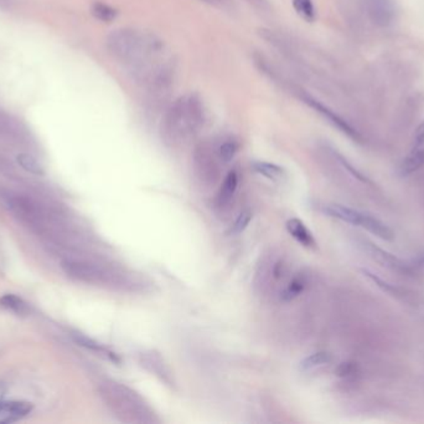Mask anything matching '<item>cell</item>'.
<instances>
[{
  "mask_svg": "<svg viewBox=\"0 0 424 424\" xmlns=\"http://www.w3.org/2000/svg\"><path fill=\"white\" fill-rule=\"evenodd\" d=\"M360 247L362 248L364 252L369 254L371 259H374L382 267H388L391 270L398 272V274H403V275L412 274V269L403 260H401L400 258L392 255L391 253L381 249V248L375 245L374 243L369 242V240H362L360 243Z\"/></svg>",
  "mask_w": 424,
  "mask_h": 424,
  "instance_id": "obj_11",
  "label": "cell"
},
{
  "mask_svg": "<svg viewBox=\"0 0 424 424\" xmlns=\"http://www.w3.org/2000/svg\"><path fill=\"white\" fill-rule=\"evenodd\" d=\"M254 171L263 176L264 178H267L269 181H273V182H278L286 178V171L283 169L281 166L276 164V163L264 162V161H256L252 164Z\"/></svg>",
  "mask_w": 424,
  "mask_h": 424,
  "instance_id": "obj_20",
  "label": "cell"
},
{
  "mask_svg": "<svg viewBox=\"0 0 424 424\" xmlns=\"http://www.w3.org/2000/svg\"><path fill=\"white\" fill-rule=\"evenodd\" d=\"M16 159H18L20 167L24 168L26 172L33 173V174H43L44 173L41 164L31 154L20 153V154H18Z\"/></svg>",
  "mask_w": 424,
  "mask_h": 424,
  "instance_id": "obj_26",
  "label": "cell"
},
{
  "mask_svg": "<svg viewBox=\"0 0 424 424\" xmlns=\"http://www.w3.org/2000/svg\"><path fill=\"white\" fill-rule=\"evenodd\" d=\"M322 211L327 214V217L334 218V219L352 224L355 227L362 228L382 240L390 242L395 238L393 230L385 222H382L381 219L372 216L370 213L345 207V206L337 204V203L324 204Z\"/></svg>",
  "mask_w": 424,
  "mask_h": 424,
  "instance_id": "obj_8",
  "label": "cell"
},
{
  "mask_svg": "<svg viewBox=\"0 0 424 424\" xmlns=\"http://www.w3.org/2000/svg\"><path fill=\"white\" fill-rule=\"evenodd\" d=\"M249 4L252 5L254 9L259 10L262 13H267L271 10V5H269L268 0H246Z\"/></svg>",
  "mask_w": 424,
  "mask_h": 424,
  "instance_id": "obj_28",
  "label": "cell"
},
{
  "mask_svg": "<svg viewBox=\"0 0 424 424\" xmlns=\"http://www.w3.org/2000/svg\"><path fill=\"white\" fill-rule=\"evenodd\" d=\"M61 269L66 277L73 282H82L87 285L111 286L128 290H134L141 282L134 279L131 272H118L109 267L101 265L98 263L86 260V259H76L67 258L61 262Z\"/></svg>",
  "mask_w": 424,
  "mask_h": 424,
  "instance_id": "obj_4",
  "label": "cell"
},
{
  "mask_svg": "<svg viewBox=\"0 0 424 424\" xmlns=\"http://www.w3.org/2000/svg\"><path fill=\"white\" fill-rule=\"evenodd\" d=\"M364 9L375 24L387 26L395 18L393 0H361Z\"/></svg>",
  "mask_w": 424,
  "mask_h": 424,
  "instance_id": "obj_12",
  "label": "cell"
},
{
  "mask_svg": "<svg viewBox=\"0 0 424 424\" xmlns=\"http://www.w3.org/2000/svg\"><path fill=\"white\" fill-rule=\"evenodd\" d=\"M107 49L146 91L161 94L173 84L175 61L164 40L154 33L136 28L114 30L107 38Z\"/></svg>",
  "mask_w": 424,
  "mask_h": 424,
  "instance_id": "obj_1",
  "label": "cell"
},
{
  "mask_svg": "<svg viewBox=\"0 0 424 424\" xmlns=\"http://www.w3.org/2000/svg\"><path fill=\"white\" fill-rule=\"evenodd\" d=\"M200 1L211 5V6H214V8H221V9L229 5V0H200Z\"/></svg>",
  "mask_w": 424,
  "mask_h": 424,
  "instance_id": "obj_30",
  "label": "cell"
},
{
  "mask_svg": "<svg viewBox=\"0 0 424 424\" xmlns=\"http://www.w3.org/2000/svg\"><path fill=\"white\" fill-rule=\"evenodd\" d=\"M224 164L219 153V143L209 141L196 146L192 153V173L202 191H210L219 182Z\"/></svg>",
  "mask_w": 424,
  "mask_h": 424,
  "instance_id": "obj_6",
  "label": "cell"
},
{
  "mask_svg": "<svg viewBox=\"0 0 424 424\" xmlns=\"http://www.w3.org/2000/svg\"><path fill=\"white\" fill-rule=\"evenodd\" d=\"M423 166L424 146H422V147H415L413 146L412 151L401 162L400 174L403 177H407V176H411L417 171H420Z\"/></svg>",
  "mask_w": 424,
  "mask_h": 424,
  "instance_id": "obj_19",
  "label": "cell"
},
{
  "mask_svg": "<svg viewBox=\"0 0 424 424\" xmlns=\"http://www.w3.org/2000/svg\"><path fill=\"white\" fill-rule=\"evenodd\" d=\"M98 395L113 417L122 423H161V418L146 398L129 386L117 381L104 380L98 386Z\"/></svg>",
  "mask_w": 424,
  "mask_h": 424,
  "instance_id": "obj_3",
  "label": "cell"
},
{
  "mask_svg": "<svg viewBox=\"0 0 424 424\" xmlns=\"http://www.w3.org/2000/svg\"><path fill=\"white\" fill-rule=\"evenodd\" d=\"M33 405L24 401H0V424L14 423L29 415Z\"/></svg>",
  "mask_w": 424,
  "mask_h": 424,
  "instance_id": "obj_14",
  "label": "cell"
},
{
  "mask_svg": "<svg viewBox=\"0 0 424 424\" xmlns=\"http://www.w3.org/2000/svg\"><path fill=\"white\" fill-rule=\"evenodd\" d=\"M92 14L101 21L104 23H111L113 20L117 18V10L112 8L111 5L106 4V3H101L97 1L92 5Z\"/></svg>",
  "mask_w": 424,
  "mask_h": 424,
  "instance_id": "obj_25",
  "label": "cell"
},
{
  "mask_svg": "<svg viewBox=\"0 0 424 424\" xmlns=\"http://www.w3.org/2000/svg\"><path fill=\"white\" fill-rule=\"evenodd\" d=\"M413 146L415 147H422L424 146V121L417 127L413 137Z\"/></svg>",
  "mask_w": 424,
  "mask_h": 424,
  "instance_id": "obj_29",
  "label": "cell"
},
{
  "mask_svg": "<svg viewBox=\"0 0 424 424\" xmlns=\"http://www.w3.org/2000/svg\"><path fill=\"white\" fill-rule=\"evenodd\" d=\"M417 262L420 263V264H422V265H424V252L420 254V257H418Z\"/></svg>",
  "mask_w": 424,
  "mask_h": 424,
  "instance_id": "obj_32",
  "label": "cell"
},
{
  "mask_svg": "<svg viewBox=\"0 0 424 424\" xmlns=\"http://www.w3.org/2000/svg\"><path fill=\"white\" fill-rule=\"evenodd\" d=\"M252 218H254V214L249 211V208L244 209L242 212L239 213V217L236 218V221L232 224L231 234L239 235L241 233H244L249 228V223L252 222Z\"/></svg>",
  "mask_w": 424,
  "mask_h": 424,
  "instance_id": "obj_27",
  "label": "cell"
},
{
  "mask_svg": "<svg viewBox=\"0 0 424 424\" xmlns=\"http://www.w3.org/2000/svg\"><path fill=\"white\" fill-rule=\"evenodd\" d=\"M206 121L205 106L196 94L176 99L161 119L163 142L171 148L181 147L195 139Z\"/></svg>",
  "mask_w": 424,
  "mask_h": 424,
  "instance_id": "obj_2",
  "label": "cell"
},
{
  "mask_svg": "<svg viewBox=\"0 0 424 424\" xmlns=\"http://www.w3.org/2000/svg\"><path fill=\"white\" fill-rule=\"evenodd\" d=\"M332 362V356L325 351H319L315 354L305 357L300 364V369L303 372H312V371L319 370L324 366L329 365Z\"/></svg>",
  "mask_w": 424,
  "mask_h": 424,
  "instance_id": "obj_21",
  "label": "cell"
},
{
  "mask_svg": "<svg viewBox=\"0 0 424 424\" xmlns=\"http://www.w3.org/2000/svg\"><path fill=\"white\" fill-rule=\"evenodd\" d=\"M279 83H281V84H282V83L283 84H287L288 89L290 90V92H292L295 97L300 100L303 104L307 105L309 109H312L314 112H317L319 116H322V119L327 121L329 124H332L335 129H339L340 132H342L345 136H347L349 139H354L356 142H361V141H362L361 134L352 127V124L342 119V116L337 115L335 111H332L330 107H327V105L322 104L320 100L314 97L312 94H309L308 91L302 89L300 86L292 85L290 81H286V80L282 79Z\"/></svg>",
  "mask_w": 424,
  "mask_h": 424,
  "instance_id": "obj_9",
  "label": "cell"
},
{
  "mask_svg": "<svg viewBox=\"0 0 424 424\" xmlns=\"http://www.w3.org/2000/svg\"><path fill=\"white\" fill-rule=\"evenodd\" d=\"M4 204L11 216L25 227L36 233L49 229V214L35 198L23 193L9 192L4 194Z\"/></svg>",
  "mask_w": 424,
  "mask_h": 424,
  "instance_id": "obj_7",
  "label": "cell"
},
{
  "mask_svg": "<svg viewBox=\"0 0 424 424\" xmlns=\"http://www.w3.org/2000/svg\"><path fill=\"white\" fill-rule=\"evenodd\" d=\"M239 173L236 171H229L226 176H224L221 186H219V192L216 194L214 198V206L216 208L224 212L227 211L231 204L234 203V197L237 194V189H239Z\"/></svg>",
  "mask_w": 424,
  "mask_h": 424,
  "instance_id": "obj_13",
  "label": "cell"
},
{
  "mask_svg": "<svg viewBox=\"0 0 424 424\" xmlns=\"http://www.w3.org/2000/svg\"><path fill=\"white\" fill-rule=\"evenodd\" d=\"M292 3L297 14L308 23H312L317 18V9L312 0H293Z\"/></svg>",
  "mask_w": 424,
  "mask_h": 424,
  "instance_id": "obj_23",
  "label": "cell"
},
{
  "mask_svg": "<svg viewBox=\"0 0 424 424\" xmlns=\"http://www.w3.org/2000/svg\"><path fill=\"white\" fill-rule=\"evenodd\" d=\"M239 143L234 139H224L219 143V153L224 164L229 163L239 153Z\"/></svg>",
  "mask_w": 424,
  "mask_h": 424,
  "instance_id": "obj_24",
  "label": "cell"
},
{
  "mask_svg": "<svg viewBox=\"0 0 424 424\" xmlns=\"http://www.w3.org/2000/svg\"><path fill=\"white\" fill-rule=\"evenodd\" d=\"M72 339L78 346H81L83 349L91 351V352H94L97 355L102 356V357L107 359V360L111 361L113 364H117V365L121 364V359H119V356L116 352H113L111 349H108V347H106L101 342L94 340V339H91V337L83 335V334H80V332L72 334Z\"/></svg>",
  "mask_w": 424,
  "mask_h": 424,
  "instance_id": "obj_15",
  "label": "cell"
},
{
  "mask_svg": "<svg viewBox=\"0 0 424 424\" xmlns=\"http://www.w3.org/2000/svg\"><path fill=\"white\" fill-rule=\"evenodd\" d=\"M5 391H6V387H5L4 383H1V382H0V401H3Z\"/></svg>",
  "mask_w": 424,
  "mask_h": 424,
  "instance_id": "obj_31",
  "label": "cell"
},
{
  "mask_svg": "<svg viewBox=\"0 0 424 424\" xmlns=\"http://www.w3.org/2000/svg\"><path fill=\"white\" fill-rule=\"evenodd\" d=\"M139 364L143 369H146L149 373L156 376L158 380L163 382L168 387L174 388L175 381L164 357L156 350H146L139 354Z\"/></svg>",
  "mask_w": 424,
  "mask_h": 424,
  "instance_id": "obj_10",
  "label": "cell"
},
{
  "mask_svg": "<svg viewBox=\"0 0 424 424\" xmlns=\"http://www.w3.org/2000/svg\"><path fill=\"white\" fill-rule=\"evenodd\" d=\"M307 279L303 274H295L294 277L288 280L287 284L283 286L278 299L282 302H290L302 295L307 287Z\"/></svg>",
  "mask_w": 424,
  "mask_h": 424,
  "instance_id": "obj_18",
  "label": "cell"
},
{
  "mask_svg": "<svg viewBox=\"0 0 424 424\" xmlns=\"http://www.w3.org/2000/svg\"><path fill=\"white\" fill-rule=\"evenodd\" d=\"M287 230L290 235H292L299 244H302L303 247L309 248H317V240L312 235V233L309 230V228L305 226V223L298 219V218H292L288 221Z\"/></svg>",
  "mask_w": 424,
  "mask_h": 424,
  "instance_id": "obj_16",
  "label": "cell"
},
{
  "mask_svg": "<svg viewBox=\"0 0 424 424\" xmlns=\"http://www.w3.org/2000/svg\"><path fill=\"white\" fill-rule=\"evenodd\" d=\"M0 306L6 310L13 311L18 315H26L29 312V306L19 296L14 294H5L0 297Z\"/></svg>",
  "mask_w": 424,
  "mask_h": 424,
  "instance_id": "obj_22",
  "label": "cell"
},
{
  "mask_svg": "<svg viewBox=\"0 0 424 424\" xmlns=\"http://www.w3.org/2000/svg\"><path fill=\"white\" fill-rule=\"evenodd\" d=\"M289 272L286 258L276 250H269L259 257L254 270V292L262 297L281 294L282 284Z\"/></svg>",
  "mask_w": 424,
  "mask_h": 424,
  "instance_id": "obj_5",
  "label": "cell"
},
{
  "mask_svg": "<svg viewBox=\"0 0 424 424\" xmlns=\"http://www.w3.org/2000/svg\"><path fill=\"white\" fill-rule=\"evenodd\" d=\"M26 129L20 124L18 120L0 110V137L3 139H24Z\"/></svg>",
  "mask_w": 424,
  "mask_h": 424,
  "instance_id": "obj_17",
  "label": "cell"
}]
</instances>
